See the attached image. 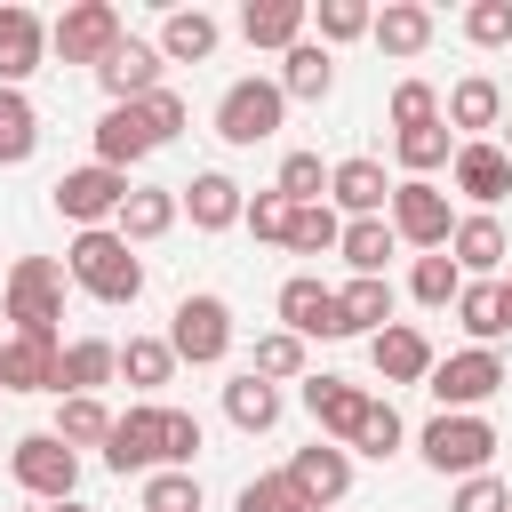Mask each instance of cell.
I'll return each instance as SVG.
<instances>
[{
  "label": "cell",
  "instance_id": "3957f363",
  "mask_svg": "<svg viewBox=\"0 0 512 512\" xmlns=\"http://www.w3.org/2000/svg\"><path fill=\"white\" fill-rule=\"evenodd\" d=\"M504 384H512V368H504L496 344H464V352H448V360L424 376V392L440 400V416H480Z\"/></svg>",
  "mask_w": 512,
  "mask_h": 512
},
{
  "label": "cell",
  "instance_id": "7402d4cb",
  "mask_svg": "<svg viewBox=\"0 0 512 512\" xmlns=\"http://www.w3.org/2000/svg\"><path fill=\"white\" fill-rule=\"evenodd\" d=\"M280 96L288 104H328L336 96V48H320V40H296L288 56H280Z\"/></svg>",
  "mask_w": 512,
  "mask_h": 512
},
{
  "label": "cell",
  "instance_id": "d4e9b609",
  "mask_svg": "<svg viewBox=\"0 0 512 512\" xmlns=\"http://www.w3.org/2000/svg\"><path fill=\"white\" fill-rule=\"evenodd\" d=\"M56 368H64V344H40V336L0 344V392H56Z\"/></svg>",
  "mask_w": 512,
  "mask_h": 512
},
{
  "label": "cell",
  "instance_id": "60d3db41",
  "mask_svg": "<svg viewBox=\"0 0 512 512\" xmlns=\"http://www.w3.org/2000/svg\"><path fill=\"white\" fill-rule=\"evenodd\" d=\"M336 240H344V216H336L328 200L296 208V224H288V248H296V256H336Z\"/></svg>",
  "mask_w": 512,
  "mask_h": 512
},
{
  "label": "cell",
  "instance_id": "d590c367",
  "mask_svg": "<svg viewBox=\"0 0 512 512\" xmlns=\"http://www.w3.org/2000/svg\"><path fill=\"white\" fill-rule=\"evenodd\" d=\"M392 160H400L408 176H432V168H448V160H456V136H448V120H432V128H392Z\"/></svg>",
  "mask_w": 512,
  "mask_h": 512
},
{
  "label": "cell",
  "instance_id": "83f0119b",
  "mask_svg": "<svg viewBox=\"0 0 512 512\" xmlns=\"http://www.w3.org/2000/svg\"><path fill=\"white\" fill-rule=\"evenodd\" d=\"M176 216H184V200H176V184H136L112 232H120L128 248H144V240H160V232H176Z\"/></svg>",
  "mask_w": 512,
  "mask_h": 512
},
{
  "label": "cell",
  "instance_id": "681fc988",
  "mask_svg": "<svg viewBox=\"0 0 512 512\" xmlns=\"http://www.w3.org/2000/svg\"><path fill=\"white\" fill-rule=\"evenodd\" d=\"M240 224H248L256 240H280V248H288V224H296V200H280V192H256Z\"/></svg>",
  "mask_w": 512,
  "mask_h": 512
},
{
  "label": "cell",
  "instance_id": "7c38bea8",
  "mask_svg": "<svg viewBox=\"0 0 512 512\" xmlns=\"http://www.w3.org/2000/svg\"><path fill=\"white\" fill-rule=\"evenodd\" d=\"M280 328L288 336H344V312H336V288L320 280V272H288L280 280Z\"/></svg>",
  "mask_w": 512,
  "mask_h": 512
},
{
  "label": "cell",
  "instance_id": "603a6c76",
  "mask_svg": "<svg viewBox=\"0 0 512 512\" xmlns=\"http://www.w3.org/2000/svg\"><path fill=\"white\" fill-rule=\"evenodd\" d=\"M440 120L464 128V144H480V128H504V88L488 72H464L448 96H440Z\"/></svg>",
  "mask_w": 512,
  "mask_h": 512
},
{
  "label": "cell",
  "instance_id": "f35d334b",
  "mask_svg": "<svg viewBox=\"0 0 512 512\" xmlns=\"http://www.w3.org/2000/svg\"><path fill=\"white\" fill-rule=\"evenodd\" d=\"M408 296L424 304V312H456V296H464V272H456V256L440 248V256H416V272H408Z\"/></svg>",
  "mask_w": 512,
  "mask_h": 512
},
{
  "label": "cell",
  "instance_id": "8d00e7d4",
  "mask_svg": "<svg viewBox=\"0 0 512 512\" xmlns=\"http://www.w3.org/2000/svg\"><path fill=\"white\" fill-rule=\"evenodd\" d=\"M456 328H464L472 344H496V336H512V320H504V296H496V280H464V296H456Z\"/></svg>",
  "mask_w": 512,
  "mask_h": 512
},
{
  "label": "cell",
  "instance_id": "74e56055",
  "mask_svg": "<svg viewBox=\"0 0 512 512\" xmlns=\"http://www.w3.org/2000/svg\"><path fill=\"white\" fill-rule=\"evenodd\" d=\"M176 352H168V336H128L120 344V376L136 384V392H160V384H176Z\"/></svg>",
  "mask_w": 512,
  "mask_h": 512
},
{
  "label": "cell",
  "instance_id": "836d02e7",
  "mask_svg": "<svg viewBox=\"0 0 512 512\" xmlns=\"http://www.w3.org/2000/svg\"><path fill=\"white\" fill-rule=\"evenodd\" d=\"M48 432H56L64 448H104V440H112V408H104L96 392H64V400H56V424H48Z\"/></svg>",
  "mask_w": 512,
  "mask_h": 512
},
{
  "label": "cell",
  "instance_id": "9a60e30c",
  "mask_svg": "<svg viewBox=\"0 0 512 512\" xmlns=\"http://www.w3.org/2000/svg\"><path fill=\"white\" fill-rule=\"evenodd\" d=\"M448 176H456V192H464V200L488 216V208L512 192V152H504V144H488V136H480V144H456Z\"/></svg>",
  "mask_w": 512,
  "mask_h": 512
},
{
  "label": "cell",
  "instance_id": "ba28073f",
  "mask_svg": "<svg viewBox=\"0 0 512 512\" xmlns=\"http://www.w3.org/2000/svg\"><path fill=\"white\" fill-rule=\"evenodd\" d=\"M120 40H128V24H120V8H112V0H72V8L48 24V48H56L64 64H88V72H96Z\"/></svg>",
  "mask_w": 512,
  "mask_h": 512
},
{
  "label": "cell",
  "instance_id": "52a82bcc",
  "mask_svg": "<svg viewBox=\"0 0 512 512\" xmlns=\"http://www.w3.org/2000/svg\"><path fill=\"white\" fill-rule=\"evenodd\" d=\"M168 352H176L184 368H216V360L232 352V304H224V296H176V312H168Z\"/></svg>",
  "mask_w": 512,
  "mask_h": 512
},
{
  "label": "cell",
  "instance_id": "277c9868",
  "mask_svg": "<svg viewBox=\"0 0 512 512\" xmlns=\"http://www.w3.org/2000/svg\"><path fill=\"white\" fill-rule=\"evenodd\" d=\"M416 448H424V464H432V472L472 480V472H488V456H496L504 440H496V424H488V416H432V424L416 432Z\"/></svg>",
  "mask_w": 512,
  "mask_h": 512
},
{
  "label": "cell",
  "instance_id": "d6a6232c",
  "mask_svg": "<svg viewBox=\"0 0 512 512\" xmlns=\"http://www.w3.org/2000/svg\"><path fill=\"white\" fill-rule=\"evenodd\" d=\"M224 416H232V432H272L280 424V384H264L256 368H240L224 384Z\"/></svg>",
  "mask_w": 512,
  "mask_h": 512
},
{
  "label": "cell",
  "instance_id": "d6986e66",
  "mask_svg": "<svg viewBox=\"0 0 512 512\" xmlns=\"http://www.w3.org/2000/svg\"><path fill=\"white\" fill-rule=\"evenodd\" d=\"M176 200H184V216H192L200 232H232V224L248 216V192H240L224 168H200L192 184H176Z\"/></svg>",
  "mask_w": 512,
  "mask_h": 512
},
{
  "label": "cell",
  "instance_id": "f907efd6",
  "mask_svg": "<svg viewBox=\"0 0 512 512\" xmlns=\"http://www.w3.org/2000/svg\"><path fill=\"white\" fill-rule=\"evenodd\" d=\"M448 512H512V488H504L496 472H472V480H456Z\"/></svg>",
  "mask_w": 512,
  "mask_h": 512
},
{
  "label": "cell",
  "instance_id": "2e32d148",
  "mask_svg": "<svg viewBox=\"0 0 512 512\" xmlns=\"http://www.w3.org/2000/svg\"><path fill=\"white\" fill-rule=\"evenodd\" d=\"M328 208L352 224V216H384L392 208V184H384V160H368V152H352V160H336L328 168Z\"/></svg>",
  "mask_w": 512,
  "mask_h": 512
},
{
  "label": "cell",
  "instance_id": "6da1fadb",
  "mask_svg": "<svg viewBox=\"0 0 512 512\" xmlns=\"http://www.w3.org/2000/svg\"><path fill=\"white\" fill-rule=\"evenodd\" d=\"M64 272H72V288H88L96 304H136L144 296V256L112 232V224H96V232H72V248H64Z\"/></svg>",
  "mask_w": 512,
  "mask_h": 512
},
{
  "label": "cell",
  "instance_id": "816d5d0a",
  "mask_svg": "<svg viewBox=\"0 0 512 512\" xmlns=\"http://www.w3.org/2000/svg\"><path fill=\"white\" fill-rule=\"evenodd\" d=\"M192 456H200V416L168 408V472H192Z\"/></svg>",
  "mask_w": 512,
  "mask_h": 512
},
{
  "label": "cell",
  "instance_id": "7bdbcfd3",
  "mask_svg": "<svg viewBox=\"0 0 512 512\" xmlns=\"http://www.w3.org/2000/svg\"><path fill=\"white\" fill-rule=\"evenodd\" d=\"M264 384H288V376H304V336H288V328H272V336H256V360H248Z\"/></svg>",
  "mask_w": 512,
  "mask_h": 512
},
{
  "label": "cell",
  "instance_id": "30bf717a",
  "mask_svg": "<svg viewBox=\"0 0 512 512\" xmlns=\"http://www.w3.org/2000/svg\"><path fill=\"white\" fill-rule=\"evenodd\" d=\"M104 464L128 480V472H168V408L160 400H136L128 416H112V440H104Z\"/></svg>",
  "mask_w": 512,
  "mask_h": 512
},
{
  "label": "cell",
  "instance_id": "e575fe53",
  "mask_svg": "<svg viewBox=\"0 0 512 512\" xmlns=\"http://www.w3.org/2000/svg\"><path fill=\"white\" fill-rule=\"evenodd\" d=\"M40 152V112L24 88H0V168H24Z\"/></svg>",
  "mask_w": 512,
  "mask_h": 512
},
{
  "label": "cell",
  "instance_id": "b9f144b4",
  "mask_svg": "<svg viewBox=\"0 0 512 512\" xmlns=\"http://www.w3.org/2000/svg\"><path fill=\"white\" fill-rule=\"evenodd\" d=\"M272 192H280V200H296V208L328 200V168H320V152H288V160H280V176H272Z\"/></svg>",
  "mask_w": 512,
  "mask_h": 512
},
{
  "label": "cell",
  "instance_id": "ffe728a7",
  "mask_svg": "<svg viewBox=\"0 0 512 512\" xmlns=\"http://www.w3.org/2000/svg\"><path fill=\"white\" fill-rule=\"evenodd\" d=\"M448 256H456V272H472V280H504V264H512V240H504V224L496 216H456V240H448Z\"/></svg>",
  "mask_w": 512,
  "mask_h": 512
},
{
  "label": "cell",
  "instance_id": "ab89813d",
  "mask_svg": "<svg viewBox=\"0 0 512 512\" xmlns=\"http://www.w3.org/2000/svg\"><path fill=\"white\" fill-rule=\"evenodd\" d=\"M312 24H320V48H344V40H368L376 32V8L368 0H320Z\"/></svg>",
  "mask_w": 512,
  "mask_h": 512
},
{
  "label": "cell",
  "instance_id": "8992f818",
  "mask_svg": "<svg viewBox=\"0 0 512 512\" xmlns=\"http://www.w3.org/2000/svg\"><path fill=\"white\" fill-rule=\"evenodd\" d=\"M128 192H136V184H128L120 168L88 160V168H64V176H56V216H64V224H80V232H96V224H120Z\"/></svg>",
  "mask_w": 512,
  "mask_h": 512
},
{
  "label": "cell",
  "instance_id": "4dcf8cb0",
  "mask_svg": "<svg viewBox=\"0 0 512 512\" xmlns=\"http://www.w3.org/2000/svg\"><path fill=\"white\" fill-rule=\"evenodd\" d=\"M392 304H400L392 280H344V288H336L344 336H384V328H392Z\"/></svg>",
  "mask_w": 512,
  "mask_h": 512
},
{
  "label": "cell",
  "instance_id": "11a10c76",
  "mask_svg": "<svg viewBox=\"0 0 512 512\" xmlns=\"http://www.w3.org/2000/svg\"><path fill=\"white\" fill-rule=\"evenodd\" d=\"M48 512H88V504H80V496H64V504H48Z\"/></svg>",
  "mask_w": 512,
  "mask_h": 512
},
{
  "label": "cell",
  "instance_id": "f1b7e54d",
  "mask_svg": "<svg viewBox=\"0 0 512 512\" xmlns=\"http://www.w3.org/2000/svg\"><path fill=\"white\" fill-rule=\"evenodd\" d=\"M216 40H224V24H216L208 8H168V16H160V56H168V64H208Z\"/></svg>",
  "mask_w": 512,
  "mask_h": 512
},
{
  "label": "cell",
  "instance_id": "7dc6e473",
  "mask_svg": "<svg viewBox=\"0 0 512 512\" xmlns=\"http://www.w3.org/2000/svg\"><path fill=\"white\" fill-rule=\"evenodd\" d=\"M440 120V88L432 80H400L392 88V128H432Z\"/></svg>",
  "mask_w": 512,
  "mask_h": 512
},
{
  "label": "cell",
  "instance_id": "5b68a950",
  "mask_svg": "<svg viewBox=\"0 0 512 512\" xmlns=\"http://www.w3.org/2000/svg\"><path fill=\"white\" fill-rule=\"evenodd\" d=\"M280 120H288V96H280V80H232L224 96H216V136L224 144H264V136H280Z\"/></svg>",
  "mask_w": 512,
  "mask_h": 512
},
{
  "label": "cell",
  "instance_id": "9f6ffc18",
  "mask_svg": "<svg viewBox=\"0 0 512 512\" xmlns=\"http://www.w3.org/2000/svg\"><path fill=\"white\" fill-rule=\"evenodd\" d=\"M296 512H328V504H296Z\"/></svg>",
  "mask_w": 512,
  "mask_h": 512
},
{
  "label": "cell",
  "instance_id": "ac0fdd59",
  "mask_svg": "<svg viewBox=\"0 0 512 512\" xmlns=\"http://www.w3.org/2000/svg\"><path fill=\"white\" fill-rule=\"evenodd\" d=\"M144 152H160V136H152V120H144V104H104V120H96V160L128 176Z\"/></svg>",
  "mask_w": 512,
  "mask_h": 512
},
{
  "label": "cell",
  "instance_id": "bcb514c9",
  "mask_svg": "<svg viewBox=\"0 0 512 512\" xmlns=\"http://www.w3.org/2000/svg\"><path fill=\"white\" fill-rule=\"evenodd\" d=\"M464 40L472 48H512V0H472L464 8Z\"/></svg>",
  "mask_w": 512,
  "mask_h": 512
},
{
  "label": "cell",
  "instance_id": "1f68e13d",
  "mask_svg": "<svg viewBox=\"0 0 512 512\" xmlns=\"http://www.w3.org/2000/svg\"><path fill=\"white\" fill-rule=\"evenodd\" d=\"M120 376V344L112 336H72L64 344V368H56V392H96Z\"/></svg>",
  "mask_w": 512,
  "mask_h": 512
},
{
  "label": "cell",
  "instance_id": "e0dca14e",
  "mask_svg": "<svg viewBox=\"0 0 512 512\" xmlns=\"http://www.w3.org/2000/svg\"><path fill=\"white\" fill-rule=\"evenodd\" d=\"M368 360H376L384 384H424V376L440 368V352H432V336H424L416 320H392L384 336H368Z\"/></svg>",
  "mask_w": 512,
  "mask_h": 512
},
{
  "label": "cell",
  "instance_id": "6f0895ef",
  "mask_svg": "<svg viewBox=\"0 0 512 512\" xmlns=\"http://www.w3.org/2000/svg\"><path fill=\"white\" fill-rule=\"evenodd\" d=\"M504 152H512V120H504Z\"/></svg>",
  "mask_w": 512,
  "mask_h": 512
},
{
  "label": "cell",
  "instance_id": "8fae6325",
  "mask_svg": "<svg viewBox=\"0 0 512 512\" xmlns=\"http://www.w3.org/2000/svg\"><path fill=\"white\" fill-rule=\"evenodd\" d=\"M8 472H16V488H24V496L64 504V496L80 488V448H64L56 432H24V440L8 448Z\"/></svg>",
  "mask_w": 512,
  "mask_h": 512
},
{
  "label": "cell",
  "instance_id": "f546056e",
  "mask_svg": "<svg viewBox=\"0 0 512 512\" xmlns=\"http://www.w3.org/2000/svg\"><path fill=\"white\" fill-rule=\"evenodd\" d=\"M392 248H400V232H392V216H352V224H344V240H336V256L352 264V280H384V264H392Z\"/></svg>",
  "mask_w": 512,
  "mask_h": 512
},
{
  "label": "cell",
  "instance_id": "7a4b0ae2",
  "mask_svg": "<svg viewBox=\"0 0 512 512\" xmlns=\"http://www.w3.org/2000/svg\"><path fill=\"white\" fill-rule=\"evenodd\" d=\"M64 264L56 256H16L8 264V288H0V312L16 320V336H40V344H64L56 320H64Z\"/></svg>",
  "mask_w": 512,
  "mask_h": 512
},
{
  "label": "cell",
  "instance_id": "cb8c5ba5",
  "mask_svg": "<svg viewBox=\"0 0 512 512\" xmlns=\"http://www.w3.org/2000/svg\"><path fill=\"white\" fill-rule=\"evenodd\" d=\"M48 56V24L32 8H0V88H24Z\"/></svg>",
  "mask_w": 512,
  "mask_h": 512
},
{
  "label": "cell",
  "instance_id": "9c48e42d",
  "mask_svg": "<svg viewBox=\"0 0 512 512\" xmlns=\"http://www.w3.org/2000/svg\"><path fill=\"white\" fill-rule=\"evenodd\" d=\"M392 232L408 240V248H424V256H440L448 240H456V216H448V192L432 184V176H400L392 184Z\"/></svg>",
  "mask_w": 512,
  "mask_h": 512
},
{
  "label": "cell",
  "instance_id": "db71d44e",
  "mask_svg": "<svg viewBox=\"0 0 512 512\" xmlns=\"http://www.w3.org/2000/svg\"><path fill=\"white\" fill-rule=\"evenodd\" d=\"M496 296H504V320H512V264H504V280H496Z\"/></svg>",
  "mask_w": 512,
  "mask_h": 512
},
{
  "label": "cell",
  "instance_id": "ee69618b",
  "mask_svg": "<svg viewBox=\"0 0 512 512\" xmlns=\"http://www.w3.org/2000/svg\"><path fill=\"white\" fill-rule=\"evenodd\" d=\"M400 440H408V424H400V408H392V400H368V416H360V432H352V448H360V456H392Z\"/></svg>",
  "mask_w": 512,
  "mask_h": 512
},
{
  "label": "cell",
  "instance_id": "4316f807",
  "mask_svg": "<svg viewBox=\"0 0 512 512\" xmlns=\"http://www.w3.org/2000/svg\"><path fill=\"white\" fill-rule=\"evenodd\" d=\"M432 32H440V16H432L424 0H384L368 40H376L384 56H424V48H432Z\"/></svg>",
  "mask_w": 512,
  "mask_h": 512
},
{
  "label": "cell",
  "instance_id": "f6af8a7d",
  "mask_svg": "<svg viewBox=\"0 0 512 512\" xmlns=\"http://www.w3.org/2000/svg\"><path fill=\"white\" fill-rule=\"evenodd\" d=\"M296 504H312V496L288 480V464H280V472H256V480L240 488V512H296Z\"/></svg>",
  "mask_w": 512,
  "mask_h": 512
},
{
  "label": "cell",
  "instance_id": "f5cc1de1",
  "mask_svg": "<svg viewBox=\"0 0 512 512\" xmlns=\"http://www.w3.org/2000/svg\"><path fill=\"white\" fill-rule=\"evenodd\" d=\"M144 120H152V136L168 144V136L184 128V96H176V88H152V96H144Z\"/></svg>",
  "mask_w": 512,
  "mask_h": 512
},
{
  "label": "cell",
  "instance_id": "4fadbf2b",
  "mask_svg": "<svg viewBox=\"0 0 512 512\" xmlns=\"http://www.w3.org/2000/svg\"><path fill=\"white\" fill-rule=\"evenodd\" d=\"M304 416L320 424V440H336V448H352V432H360V416H368V400L376 392H360V384H344V376H304Z\"/></svg>",
  "mask_w": 512,
  "mask_h": 512
},
{
  "label": "cell",
  "instance_id": "44dd1931",
  "mask_svg": "<svg viewBox=\"0 0 512 512\" xmlns=\"http://www.w3.org/2000/svg\"><path fill=\"white\" fill-rule=\"evenodd\" d=\"M288 480H296L312 504H344V496H352V448L312 440V448H296V456H288Z\"/></svg>",
  "mask_w": 512,
  "mask_h": 512
},
{
  "label": "cell",
  "instance_id": "484cf974",
  "mask_svg": "<svg viewBox=\"0 0 512 512\" xmlns=\"http://www.w3.org/2000/svg\"><path fill=\"white\" fill-rule=\"evenodd\" d=\"M304 24H312L304 0H248V8H240V40H248V48H280V56H288V48L304 40Z\"/></svg>",
  "mask_w": 512,
  "mask_h": 512
},
{
  "label": "cell",
  "instance_id": "c3c4849f",
  "mask_svg": "<svg viewBox=\"0 0 512 512\" xmlns=\"http://www.w3.org/2000/svg\"><path fill=\"white\" fill-rule=\"evenodd\" d=\"M144 512H200V480L192 472H152L144 480Z\"/></svg>",
  "mask_w": 512,
  "mask_h": 512
},
{
  "label": "cell",
  "instance_id": "5bb4252c",
  "mask_svg": "<svg viewBox=\"0 0 512 512\" xmlns=\"http://www.w3.org/2000/svg\"><path fill=\"white\" fill-rule=\"evenodd\" d=\"M160 64H168V56H160V40H120V48L96 64V80H104V96H112V104H144L152 88H168V80H160Z\"/></svg>",
  "mask_w": 512,
  "mask_h": 512
}]
</instances>
